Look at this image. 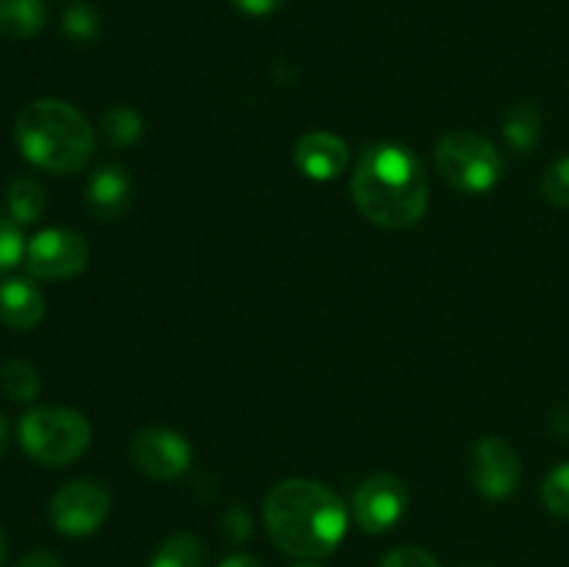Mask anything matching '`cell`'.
Here are the masks:
<instances>
[{"label": "cell", "instance_id": "cell-1", "mask_svg": "<svg viewBox=\"0 0 569 567\" xmlns=\"http://www.w3.org/2000/svg\"><path fill=\"white\" fill-rule=\"evenodd\" d=\"M350 192L367 220L392 231L411 228L428 209L426 170L406 145L378 142L361 150Z\"/></svg>", "mask_w": 569, "mask_h": 567}, {"label": "cell", "instance_id": "cell-2", "mask_svg": "<svg viewBox=\"0 0 569 567\" xmlns=\"http://www.w3.org/2000/svg\"><path fill=\"white\" fill-rule=\"evenodd\" d=\"M264 526L283 554L295 559H322L342 543L348 511L326 484L287 478L267 495Z\"/></svg>", "mask_w": 569, "mask_h": 567}, {"label": "cell", "instance_id": "cell-3", "mask_svg": "<svg viewBox=\"0 0 569 567\" xmlns=\"http://www.w3.org/2000/svg\"><path fill=\"white\" fill-rule=\"evenodd\" d=\"M17 148L31 165L56 176H72L92 159L94 131L67 100L39 98L22 106L14 122Z\"/></svg>", "mask_w": 569, "mask_h": 567}, {"label": "cell", "instance_id": "cell-4", "mask_svg": "<svg viewBox=\"0 0 569 567\" xmlns=\"http://www.w3.org/2000/svg\"><path fill=\"white\" fill-rule=\"evenodd\" d=\"M20 442L33 461L64 467L76 461L92 442L87 417L67 406H39L22 415Z\"/></svg>", "mask_w": 569, "mask_h": 567}, {"label": "cell", "instance_id": "cell-5", "mask_svg": "<svg viewBox=\"0 0 569 567\" xmlns=\"http://www.w3.org/2000/svg\"><path fill=\"white\" fill-rule=\"evenodd\" d=\"M433 161L445 181L467 195H483L503 178V156L487 137L453 128L433 145Z\"/></svg>", "mask_w": 569, "mask_h": 567}, {"label": "cell", "instance_id": "cell-6", "mask_svg": "<svg viewBox=\"0 0 569 567\" xmlns=\"http://www.w3.org/2000/svg\"><path fill=\"white\" fill-rule=\"evenodd\" d=\"M111 495L94 478H76L56 489L50 498V523L64 537H89L106 523Z\"/></svg>", "mask_w": 569, "mask_h": 567}, {"label": "cell", "instance_id": "cell-7", "mask_svg": "<svg viewBox=\"0 0 569 567\" xmlns=\"http://www.w3.org/2000/svg\"><path fill=\"white\" fill-rule=\"evenodd\" d=\"M131 465L142 472L150 481H176L192 465V445L187 442V437L172 428L150 426L142 431L133 434L131 448Z\"/></svg>", "mask_w": 569, "mask_h": 567}, {"label": "cell", "instance_id": "cell-8", "mask_svg": "<svg viewBox=\"0 0 569 567\" xmlns=\"http://www.w3.org/2000/svg\"><path fill=\"white\" fill-rule=\"evenodd\" d=\"M89 265V245L83 242L81 233L70 228H44L28 242L26 267L31 276L48 278H72L87 270Z\"/></svg>", "mask_w": 569, "mask_h": 567}, {"label": "cell", "instance_id": "cell-9", "mask_svg": "<svg viewBox=\"0 0 569 567\" xmlns=\"http://www.w3.org/2000/svg\"><path fill=\"white\" fill-rule=\"evenodd\" d=\"M406 509H409V489L389 472L367 478L353 495V517L367 534L389 531L395 523L403 520Z\"/></svg>", "mask_w": 569, "mask_h": 567}, {"label": "cell", "instance_id": "cell-10", "mask_svg": "<svg viewBox=\"0 0 569 567\" xmlns=\"http://www.w3.org/2000/svg\"><path fill=\"white\" fill-rule=\"evenodd\" d=\"M470 476L483 498L503 500L520 487L522 467L509 442H503L500 437H483L472 448Z\"/></svg>", "mask_w": 569, "mask_h": 567}, {"label": "cell", "instance_id": "cell-11", "mask_svg": "<svg viewBox=\"0 0 569 567\" xmlns=\"http://www.w3.org/2000/svg\"><path fill=\"white\" fill-rule=\"evenodd\" d=\"M295 165L311 181H331L350 165V148L331 131H309L295 145Z\"/></svg>", "mask_w": 569, "mask_h": 567}, {"label": "cell", "instance_id": "cell-12", "mask_svg": "<svg viewBox=\"0 0 569 567\" xmlns=\"http://www.w3.org/2000/svg\"><path fill=\"white\" fill-rule=\"evenodd\" d=\"M87 206L94 220H117L131 206V178L120 165H103L87 183Z\"/></svg>", "mask_w": 569, "mask_h": 567}, {"label": "cell", "instance_id": "cell-13", "mask_svg": "<svg viewBox=\"0 0 569 567\" xmlns=\"http://www.w3.org/2000/svg\"><path fill=\"white\" fill-rule=\"evenodd\" d=\"M44 298L37 284L26 278H9L0 284V322L14 331H31L42 322Z\"/></svg>", "mask_w": 569, "mask_h": 567}, {"label": "cell", "instance_id": "cell-14", "mask_svg": "<svg viewBox=\"0 0 569 567\" xmlns=\"http://www.w3.org/2000/svg\"><path fill=\"white\" fill-rule=\"evenodd\" d=\"M48 22L42 0H0V37L31 39Z\"/></svg>", "mask_w": 569, "mask_h": 567}, {"label": "cell", "instance_id": "cell-15", "mask_svg": "<svg viewBox=\"0 0 569 567\" xmlns=\"http://www.w3.org/2000/svg\"><path fill=\"white\" fill-rule=\"evenodd\" d=\"M6 206H9L11 220L20 226H31L42 217L44 206H48V195L44 187L31 176H17L6 189Z\"/></svg>", "mask_w": 569, "mask_h": 567}, {"label": "cell", "instance_id": "cell-16", "mask_svg": "<svg viewBox=\"0 0 569 567\" xmlns=\"http://www.w3.org/2000/svg\"><path fill=\"white\" fill-rule=\"evenodd\" d=\"M503 137L517 153H528V150L537 148L539 137H542V117H539L537 106H511L503 117Z\"/></svg>", "mask_w": 569, "mask_h": 567}, {"label": "cell", "instance_id": "cell-17", "mask_svg": "<svg viewBox=\"0 0 569 567\" xmlns=\"http://www.w3.org/2000/svg\"><path fill=\"white\" fill-rule=\"evenodd\" d=\"M150 567H206V548L194 534H172L150 556Z\"/></svg>", "mask_w": 569, "mask_h": 567}, {"label": "cell", "instance_id": "cell-18", "mask_svg": "<svg viewBox=\"0 0 569 567\" xmlns=\"http://www.w3.org/2000/svg\"><path fill=\"white\" fill-rule=\"evenodd\" d=\"M100 131L111 148H128V145H137L142 139L144 120L131 106H111L100 117Z\"/></svg>", "mask_w": 569, "mask_h": 567}, {"label": "cell", "instance_id": "cell-19", "mask_svg": "<svg viewBox=\"0 0 569 567\" xmlns=\"http://www.w3.org/2000/svg\"><path fill=\"white\" fill-rule=\"evenodd\" d=\"M0 387L17 404H28L39 395V372L26 359H6L0 365Z\"/></svg>", "mask_w": 569, "mask_h": 567}, {"label": "cell", "instance_id": "cell-20", "mask_svg": "<svg viewBox=\"0 0 569 567\" xmlns=\"http://www.w3.org/2000/svg\"><path fill=\"white\" fill-rule=\"evenodd\" d=\"M61 31L72 39V42H94L100 37V14L89 3H72L61 14Z\"/></svg>", "mask_w": 569, "mask_h": 567}, {"label": "cell", "instance_id": "cell-21", "mask_svg": "<svg viewBox=\"0 0 569 567\" xmlns=\"http://www.w3.org/2000/svg\"><path fill=\"white\" fill-rule=\"evenodd\" d=\"M542 500L550 515L569 520V461L548 472L542 484Z\"/></svg>", "mask_w": 569, "mask_h": 567}, {"label": "cell", "instance_id": "cell-22", "mask_svg": "<svg viewBox=\"0 0 569 567\" xmlns=\"http://www.w3.org/2000/svg\"><path fill=\"white\" fill-rule=\"evenodd\" d=\"M542 195L548 203L567 209L569 206V156L548 167L542 178Z\"/></svg>", "mask_w": 569, "mask_h": 567}, {"label": "cell", "instance_id": "cell-23", "mask_svg": "<svg viewBox=\"0 0 569 567\" xmlns=\"http://www.w3.org/2000/svg\"><path fill=\"white\" fill-rule=\"evenodd\" d=\"M22 256H26V245H22L20 228L9 217H0V272L11 270Z\"/></svg>", "mask_w": 569, "mask_h": 567}, {"label": "cell", "instance_id": "cell-24", "mask_svg": "<svg viewBox=\"0 0 569 567\" xmlns=\"http://www.w3.org/2000/svg\"><path fill=\"white\" fill-rule=\"evenodd\" d=\"M378 567H442V565H439L428 550L417 548V545H403V548L389 550Z\"/></svg>", "mask_w": 569, "mask_h": 567}, {"label": "cell", "instance_id": "cell-25", "mask_svg": "<svg viewBox=\"0 0 569 567\" xmlns=\"http://www.w3.org/2000/svg\"><path fill=\"white\" fill-rule=\"evenodd\" d=\"M250 517L242 506H233L226 511V534L231 537V543H244L250 537Z\"/></svg>", "mask_w": 569, "mask_h": 567}, {"label": "cell", "instance_id": "cell-26", "mask_svg": "<svg viewBox=\"0 0 569 567\" xmlns=\"http://www.w3.org/2000/svg\"><path fill=\"white\" fill-rule=\"evenodd\" d=\"M237 11L248 17H270L283 6V0H228Z\"/></svg>", "mask_w": 569, "mask_h": 567}, {"label": "cell", "instance_id": "cell-27", "mask_svg": "<svg viewBox=\"0 0 569 567\" xmlns=\"http://www.w3.org/2000/svg\"><path fill=\"white\" fill-rule=\"evenodd\" d=\"M17 567H64V561H61V556L56 554V550L37 548L31 550V554L22 556V559L17 561Z\"/></svg>", "mask_w": 569, "mask_h": 567}, {"label": "cell", "instance_id": "cell-28", "mask_svg": "<svg viewBox=\"0 0 569 567\" xmlns=\"http://www.w3.org/2000/svg\"><path fill=\"white\" fill-rule=\"evenodd\" d=\"M220 567H261V561L250 554H231L220 561Z\"/></svg>", "mask_w": 569, "mask_h": 567}, {"label": "cell", "instance_id": "cell-29", "mask_svg": "<svg viewBox=\"0 0 569 567\" xmlns=\"http://www.w3.org/2000/svg\"><path fill=\"white\" fill-rule=\"evenodd\" d=\"M6 448H9V422L0 415V456L6 454Z\"/></svg>", "mask_w": 569, "mask_h": 567}, {"label": "cell", "instance_id": "cell-30", "mask_svg": "<svg viewBox=\"0 0 569 567\" xmlns=\"http://www.w3.org/2000/svg\"><path fill=\"white\" fill-rule=\"evenodd\" d=\"M3 559H6V531L3 526H0V565H3Z\"/></svg>", "mask_w": 569, "mask_h": 567}, {"label": "cell", "instance_id": "cell-31", "mask_svg": "<svg viewBox=\"0 0 569 567\" xmlns=\"http://www.w3.org/2000/svg\"><path fill=\"white\" fill-rule=\"evenodd\" d=\"M303 567H315V565H303Z\"/></svg>", "mask_w": 569, "mask_h": 567}]
</instances>
